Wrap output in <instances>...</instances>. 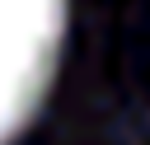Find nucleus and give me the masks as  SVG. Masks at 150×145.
<instances>
[{
    "instance_id": "1",
    "label": "nucleus",
    "mask_w": 150,
    "mask_h": 145,
    "mask_svg": "<svg viewBox=\"0 0 150 145\" xmlns=\"http://www.w3.org/2000/svg\"><path fill=\"white\" fill-rule=\"evenodd\" d=\"M66 33V0H0V145L38 112Z\"/></svg>"
}]
</instances>
